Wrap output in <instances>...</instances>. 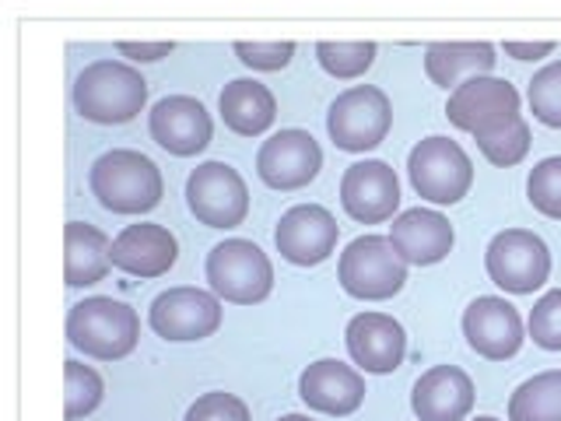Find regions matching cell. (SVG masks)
<instances>
[{"label": "cell", "instance_id": "83f0119b", "mask_svg": "<svg viewBox=\"0 0 561 421\" xmlns=\"http://www.w3.org/2000/svg\"><path fill=\"white\" fill-rule=\"evenodd\" d=\"M534 137H530V123H526L523 116L516 123H508V127L495 130V134H481L478 137V148L481 155L488 158L491 166L499 169H508V166H519L526 151H530Z\"/></svg>", "mask_w": 561, "mask_h": 421}, {"label": "cell", "instance_id": "ba28073f", "mask_svg": "<svg viewBox=\"0 0 561 421\" xmlns=\"http://www.w3.org/2000/svg\"><path fill=\"white\" fill-rule=\"evenodd\" d=\"M488 277L508 295H534L551 277V250L537 232L505 228L484 253Z\"/></svg>", "mask_w": 561, "mask_h": 421}, {"label": "cell", "instance_id": "277c9868", "mask_svg": "<svg viewBox=\"0 0 561 421\" xmlns=\"http://www.w3.org/2000/svg\"><path fill=\"white\" fill-rule=\"evenodd\" d=\"M210 292L225 303L256 306L274 288V268L267 253L250 239H225L207 253Z\"/></svg>", "mask_w": 561, "mask_h": 421}, {"label": "cell", "instance_id": "7a4b0ae2", "mask_svg": "<svg viewBox=\"0 0 561 421\" xmlns=\"http://www.w3.org/2000/svg\"><path fill=\"white\" fill-rule=\"evenodd\" d=\"M148 105V81L140 70L123 60H95L88 64L75 81V110L102 123V127H119L140 116Z\"/></svg>", "mask_w": 561, "mask_h": 421}, {"label": "cell", "instance_id": "5bb4252c", "mask_svg": "<svg viewBox=\"0 0 561 421\" xmlns=\"http://www.w3.org/2000/svg\"><path fill=\"white\" fill-rule=\"evenodd\" d=\"M148 127H151L154 145L165 148L175 158L201 155L210 145V137H215L210 113L204 110V102L193 95H165L162 102H154Z\"/></svg>", "mask_w": 561, "mask_h": 421}, {"label": "cell", "instance_id": "9a60e30c", "mask_svg": "<svg viewBox=\"0 0 561 421\" xmlns=\"http://www.w3.org/2000/svg\"><path fill=\"white\" fill-rule=\"evenodd\" d=\"M341 204L355 221L379 225L390 221L400 207V180L397 172L379 162V158H365V162L347 166L341 180Z\"/></svg>", "mask_w": 561, "mask_h": 421}, {"label": "cell", "instance_id": "d4e9b609", "mask_svg": "<svg viewBox=\"0 0 561 421\" xmlns=\"http://www.w3.org/2000/svg\"><path fill=\"white\" fill-rule=\"evenodd\" d=\"M508 421H561V368L516 386L508 400Z\"/></svg>", "mask_w": 561, "mask_h": 421}, {"label": "cell", "instance_id": "8992f818", "mask_svg": "<svg viewBox=\"0 0 561 421\" xmlns=\"http://www.w3.org/2000/svg\"><path fill=\"white\" fill-rule=\"evenodd\" d=\"M393 127V110L382 88L355 84L333 99L327 113V134L341 151H373Z\"/></svg>", "mask_w": 561, "mask_h": 421}, {"label": "cell", "instance_id": "7c38bea8", "mask_svg": "<svg viewBox=\"0 0 561 421\" xmlns=\"http://www.w3.org/2000/svg\"><path fill=\"white\" fill-rule=\"evenodd\" d=\"M341 225L320 204H298L285 210L274 228L277 253L295 268H316L323 263L333 250H337Z\"/></svg>", "mask_w": 561, "mask_h": 421}, {"label": "cell", "instance_id": "603a6c76", "mask_svg": "<svg viewBox=\"0 0 561 421\" xmlns=\"http://www.w3.org/2000/svg\"><path fill=\"white\" fill-rule=\"evenodd\" d=\"M64 281L70 288H88L110 274L113 268V242L95 225L67 221L64 228Z\"/></svg>", "mask_w": 561, "mask_h": 421}, {"label": "cell", "instance_id": "9c48e42d", "mask_svg": "<svg viewBox=\"0 0 561 421\" xmlns=\"http://www.w3.org/2000/svg\"><path fill=\"white\" fill-rule=\"evenodd\" d=\"M186 204L207 228H236L250 215V190L232 166L204 162L186 180Z\"/></svg>", "mask_w": 561, "mask_h": 421}, {"label": "cell", "instance_id": "cb8c5ba5", "mask_svg": "<svg viewBox=\"0 0 561 421\" xmlns=\"http://www.w3.org/2000/svg\"><path fill=\"white\" fill-rule=\"evenodd\" d=\"M499 57L491 43H432L425 49V70L438 88H460L470 78H488Z\"/></svg>", "mask_w": 561, "mask_h": 421}, {"label": "cell", "instance_id": "836d02e7", "mask_svg": "<svg viewBox=\"0 0 561 421\" xmlns=\"http://www.w3.org/2000/svg\"><path fill=\"white\" fill-rule=\"evenodd\" d=\"M116 49L123 57H130L134 64H151V60H162L172 53V43H116Z\"/></svg>", "mask_w": 561, "mask_h": 421}, {"label": "cell", "instance_id": "8fae6325", "mask_svg": "<svg viewBox=\"0 0 561 421\" xmlns=\"http://www.w3.org/2000/svg\"><path fill=\"white\" fill-rule=\"evenodd\" d=\"M148 323L165 341H204L221 327V298L201 288H169L151 303Z\"/></svg>", "mask_w": 561, "mask_h": 421}, {"label": "cell", "instance_id": "d6986e66", "mask_svg": "<svg viewBox=\"0 0 561 421\" xmlns=\"http://www.w3.org/2000/svg\"><path fill=\"white\" fill-rule=\"evenodd\" d=\"M175 257H180V242L165 225H127L113 239V268L134 277H162L172 271Z\"/></svg>", "mask_w": 561, "mask_h": 421}, {"label": "cell", "instance_id": "d590c367", "mask_svg": "<svg viewBox=\"0 0 561 421\" xmlns=\"http://www.w3.org/2000/svg\"><path fill=\"white\" fill-rule=\"evenodd\" d=\"M280 421H312V418H306V414H285Z\"/></svg>", "mask_w": 561, "mask_h": 421}, {"label": "cell", "instance_id": "f1b7e54d", "mask_svg": "<svg viewBox=\"0 0 561 421\" xmlns=\"http://www.w3.org/2000/svg\"><path fill=\"white\" fill-rule=\"evenodd\" d=\"M526 99H530V110L543 127H561V60L537 70L530 88H526Z\"/></svg>", "mask_w": 561, "mask_h": 421}, {"label": "cell", "instance_id": "4dcf8cb0", "mask_svg": "<svg viewBox=\"0 0 561 421\" xmlns=\"http://www.w3.org/2000/svg\"><path fill=\"white\" fill-rule=\"evenodd\" d=\"M526 330L537 348L543 351H561V288L537 298V306L526 320Z\"/></svg>", "mask_w": 561, "mask_h": 421}, {"label": "cell", "instance_id": "6da1fadb", "mask_svg": "<svg viewBox=\"0 0 561 421\" xmlns=\"http://www.w3.org/2000/svg\"><path fill=\"white\" fill-rule=\"evenodd\" d=\"M88 186H92L95 201L113 210V215H145V210L162 204V172L148 155L134 148H113L99 155L88 172Z\"/></svg>", "mask_w": 561, "mask_h": 421}, {"label": "cell", "instance_id": "52a82bcc", "mask_svg": "<svg viewBox=\"0 0 561 421\" xmlns=\"http://www.w3.org/2000/svg\"><path fill=\"white\" fill-rule=\"evenodd\" d=\"M408 175L421 201L432 204H456L470 193L473 162L470 155L449 137H425L408 155Z\"/></svg>", "mask_w": 561, "mask_h": 421}, {"label": "cell", "instance_id": "4fadbf2b", "mask_svg": "<svg viewBox=\"0 0 561 421\" xmlns=\"http://www.w3.org/2000/svg\"><path fill=\"white\" fill-rule=\"evenodd\" d=\"M323 169V151L309 130H277L256 151V172L271 190H302Z\"/></svg>", "mask_w": 561, "mask_h": 421}, {"label": "cell", "instance_id": "2e32d148", "mask_svg": "<svg viewBox=\"0 0 561 421\" xmlns=\"http://www.w3.org/2000/svg\"><path fill=\"white\" fill-rule=\"evenodd\" d=\"M463 338L481 359L505 362L523 348V320L513 303L499 295H481L463 312Z\"/></svg>", "mask_w": 561, "mask_h": 421}, {"label": "cell", "instance_id": "30bf717a", "mask_svg": "<svg viewBox=\"0 0 561 421\" xmlns=\"http://www.w3.org/2000/svg\"><path fill=\"white\" fill-rule=\"evenodd\" d=\"M446 116L473 137L495 134L519 120V92L505 78H470L449 95Z\"/></svg>", "mask_w": 561, "mask_h": 421}, {"label": "cell", "instance_id": "44dd1931", "mask_svg": "<svg viewBox=\"0 0 561 421\" xmlns=\"http://www.w3.org/2000/svg\"><path fill=\"white\" fill-rule=\"evenodd\" d=\"M411 408L421 421H463L473 411V383L463 368L435 365L414 383Z\"/></svg>", "mask_w": 561, "mask_h": 421}, {"label": "cell", "instance_id": "7402d4cb", "mask_svg": "<svg viewBox=\"0 0 561 421\" xmlns=\"http://www.w3.org/2000/svg\"><path fill=\"white\" fill-rule=\"evenodd\" d=\"M218 110L225 127L239 137H260L263 130H271V123L277 120V99L267 84H260L256 78H236L221 88Z\"/></svg>", "mask_w": 561, "mask_h": 421}, {"label": "cell", "instance_id": "ffe728a7", "mask_svg": "<svg viewBox=\"0 0 561 421\" xmlns=\"http://www.w3.org/2000/svg\"><path fill=\"white\" fill-rule=\"evenodd\" d=\"M390 242L397 246V253L403 263H414V268H432V263H443L456 242V232L446 215L428 207H411L403 210L400 218H393L390 228Z\"/></svg>", "mask_w": 561, "mask_h": 421}, {"label": "cell", "instance_id": "e0dca14e", "mask_svg": "<svg viewBox=\"0 0 561 421\" xmlns=\"http://www.w3.org/2000/svg\"><path fill=\"white\" fill-rule=\"evenodd\" d=\"M344 341L351 362L376 376L393 373V368H400L403 355H408V333L386 312H358L347 323Z\"/></svg>", "mask_w": 561, "mask_h": 421}, {"label": "cell", "instance_id": "3957f363", "mask_svg": "<svg viewBox=\"0 0 561 421\" xmlns=\"http://www.w3.org/2000/svg\"><path fill=\"white\" fill-rule=\"evenodd\" d=\"M140 320L127 303L116 298L92 295L67 312V341L88 359L99 362H119L137 348Z\"/></svg>", "mask_w": 561, "mask_h": 421}, {"label": "cell", "instance_id": "5b68a950", "mask_svg": "<svg viewBox=\"0 0 561 421\" xmlns=\"http://www.w3.org/2000/svg\"><path fill=\"white\" fill-rule=\"evenodd\" d=\"M337 277L347 295L362 303H382L408 285V263L386 236H362L341 253Z\"/></svg>", "mask_w": 561, "mask_h": 421}, {"label": "cell", "instance_id": "8d00e7d4", "mask_svg": "<svg viewBox=\"0 0 561 421\" xmlns=\"http://www.w3.org/2000/svg\"><path fill=\"white\" fill-rule=\"evenodd\" d=\"M473 421H499V418H488V414H484V418H473Z\"/></svg>", "mask_w": 561, "mask_h": 421}, {"label": "cell", "instance_id": "ac0fdd59", "mask_svg": "<svg viewBox=\"0 0 561 421\" xmlns=\"http://www.w3.org/2000/svg\"><path fill=\"white\" fill-rule=\"evenodd\" d=\"M298 397H302V403L312 411L344 418L362 408L365 379L358 368H351L337 359H320L298 376Z\"/></svg>", "mask_w": 561, "mask_h": 421}, {"label": "cell", "instance_id": "1f68e13d", "mask_svg": "<svg viewBox=\"0 0 561 421\" xmlns=\"http://www.w3.org/2000/svg\"><path fill=\"white\" fill-rule=\"evenodd\" d=\"M183 421H250V408L236 394H204L190 403Z\"/></svg>", "mask_w": 561, "mask_h": 421}, {"label": "cell", "instance_id": "e575fe53", "mask_svg": "<svg viewBox=\"0 0 561 421\" xmlns=\"http://www.w3.org/2000/svg\"><path fill=\"white\" fill-rule=\"evenodd\" d=\"M505 53L516 60H540V57H551L554 43H505Z\"/></svg>", "mask_w": 561, "mask_h": 421}, {"label": "cell", "instance_id": "4316f807", "mask_svg": "<svg viewBox=\"0 0 561 421\" xmlns=\"http://www.w3.org/2000/svg\"><path fill=\"white\" fill-rule=\"evenodd\" d=\"M376 43H320L316 46V60L327 70L330 78L355 81L362 78L368 67L376 64Z\"/></svg>", "mask_w": 561, "mask_h": 421}, {"label": "cell", "instance_id": "484cf974", "mask_svg": "<svg viewBox=\"0 0 561 421\" xmlns=\"http://www.w3.org/2000/svg\"><path fill=\"white\" fill-rule=\"evenodd\" d=\"M64 418L67 421H78L84 414H92L102 397H105V383L95 373L92 365H81V362H64Z\"/></svg>", "mask_w": 561, "mask_h": 421}, {"label": "cell", "instance_id": "f546056e", "mask_svg": "<svg viewBox=\"0 0 561 421\" xmlns=\"http://www.w3.org/2000/svg\"><path fill=\"white\" fill-rule=\"evenodd\" d=\"M526 197L540 215L561 221V158H543L534 166L530 180H526Z\"/></svg>", "mask_w": 561, "mask_h": 421}, {"label": "cell", "instance_id": "d6a6232c", "mask_svg": "<svg viewBox=\"0 0 561 421\" xmlns=\"http://www.w3.org/2000/svg\"><path fill=\"white\" fill-rule=\"evenodd\" d=\"M236 57L253 70H280L295 57V43H236Z\"/></svg>", "mask_w": 561, "mask_h": 421}]
</instances>
